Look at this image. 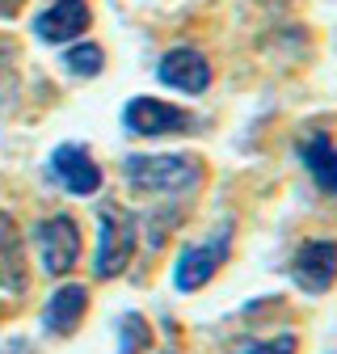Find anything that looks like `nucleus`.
I'll return each instance as SVG.
<instances>
[{
  "mask_svg": "<svg viewBox=\"0 0 337 354\" xmlns=\"http://www.w3.org/2000/svg\"><path fill=\"white\" fill-rule=\"evenodd\" d=\"M0 287L5 291H26V249L17 224L0 211Z\"/></svg>",
  "mask_w": 337,
  "mask_h": 354,
  "instance_id": "nucleus-11",
  "label": "nucleus"
},
{
  "mask_svg": "<svg viewBox=\"0 0 337 354\" xmlns=\"http://www.w3.org/2000/svg\"><path fill=\"white\" fill-rule=\"evenodd\" d=\"M122 173L139 194H186L202 182V160L190 152H160V156H126Z\"/></svg>",
  "mask_w": 337,
  "mask_h": 354,
  "instance_id": "nucleus-1",
  "label": "nucleus"
},
{
  "mask_svg": "<svg viewBox=\"0 0 337 354\" xmlns=\"http://www.w3.org/2000/svg\"><path fill=\"white\" fill-rule=\"evenodd\" d=\"M51 173H55V182H59L68 194H76V198L97 194V186H102L97 160L84 152L80 144H59V148L51 152Z\"/></svg>",
  "mask_w": 337,
  "mask_h": 354,
  "instance_id": "nucleus-6",
  "label": "nucleus"
},
{
  "mask_svg": "<svg viewBox=\"0 0 337 354\" xmlns=\"http://www.w3.org/2000/svg\"><path fill=\"white\" fill-rule=\"evenodd\" d=\"M118 333H122V346H118V354H139V350L152 342V329H148V321H144V317H135V313H126V317L118 321Z\"/></svg>",
  "mask_w": 337,
  "mask_h": 354,
  "instance_id": "nucleus-14",
  "label": "nucleus"
},
{
  "mask_svg": "<svg viewBox=\"0 0 337 354\" xmlns=\"http://www.w3.org/2000/svg\"><path fill=\"white\" fill-rule=\"evenodd\" d=\"M122 127L135 131V136H168V131H186L190 114L156 97H131L122 110Z\"/></svg>",
  "mask_w": 337,
  "mask_h": 354,
  "instance_id": "nucleus-7",
  "label": "nucleus"
},
{
  "mask_svg": "<svg viewBox=\"0 0 337 354\" xmlns=\"http://www.w3.org/2000/svg\"><path fill=\"white\" fill-rule=\"evenodd\" d=\"M13 9H17V0H0V13H5V17H9Z\"/></svg>",
  "mask_w": 337,
  "mask_h": 354,
  "instance_id": "nucleus-16",
  "label": "nucleus"
},
{
  "mask_svg": "<svg viewBox=\"0 0 337 354\" xmlns=\"http://www.w3.org/2000/svg\"><path fill=\"white\" fill-rule=\"evenodd\" d=\"M291 279L308 295H325L337 283V241H308L291 257Z\"/></svg>",
  "mask_w": 337,
  "mask_h": 354,
  "instance_id": "nucleus-5",
  "label": "nucleus"
},
{
  "mask_svg": "<svg viewBox=\"0 0 337 354\" xmlns=\"http://www.w3.org/2000/svg\"><path fill=\"white\" fill-rule=\"evenodd\" d=\"M135 257V215L122 211L118 203H102L97 207V257L93 270L102 279L122 274Z\"/></svg>",
  "mask_w": 337,
  "mask_h": 354,
  "instance_id": "nucleus-2",
  "label": "nucleus"
},
{
  "mask_svg": "<svg viewBox=\"0 0 337 354\" xmlns=\"http://www.w3.org/2000/svg\"><path fill=\"white\" fill-rule=\"evenodd\" d=\"M232 253V224H224L215 236H206L202 245H186L177 253V266H173V287L177 291H198L202 283L215 279V270L228 261Z\"/></svg>",
  "mask_w": 337,
  "mask_h": 354,
  "instance_id": "nucleus-3",
  "label": "nucleus"
},
{
  "mask_svg": "<svg viewBox=\"0 0 337 354\" xmlns=\"http://www.w3.org/2000/svg\"><path fill=\"white\" fill-rule=\"evenodd\" d=\"M34 245H38V257H42V270L47 274H68L76 257H80V228L76 219L68 215H51L34 228Z\"/></svg>",
  "mask_w": 337,
  "mask_h": 354,
  "instance_id": "nucleus-4",
  "label": "nucleus"
},
{
  "mask_svg": "<svg viewBox=\"0 0 337 354\" xmlns=\"http://www.w3.org/2000/svg\"><path fill=\"white\" fill-rule=\"evenodd\" d=\"M300 160L312 173L316 190L337 194V144H329V136H308L300 140Z\"/></svg>",
  "mask_w": 337,
  "mask_h": 354,
  "instance_id": "nucleus-12",
  "label": "nucleus"
},
{
  "mask_svg": "<svg viewBox=\"0 0 337 354\" xmlns=\"http://www.w3.org/2000/svg\"><path fill=\"white\" fill-rule=\"evenodd\" d=\"M89 30V5L84 0H51L47 9L34 17V34L42 42H68Z\"/></svg>",
  "mask_w": 337,
  "mask_h": 354,
  "instance_id": "nucleus-8",
  "label": "nucleus"
},
{
  "mask_svg": "<svg viewBox=\"0 0 337 354\" xmlns=\"http://www.w3.org/2000/svg\"><path fill=\"white\" fill-rule=\"evenodd\" d=\"M156 76L168 84V88H177V93H202V88L211 84V64L190 51V47H177V51H168L156 68Z\"/></svg>",
  "mask_w": 337,
  "mask_h": 354,
  "instance_id": "nucleus-9",
  "label": "nucleus"
},
{
  "mask_svg": "<svg viewBox=\"0 0 337 354\" xmlns=\"http://www.w3.org/2000/svg\"><path fill=\"white\" fill-rule=\"evenodd\" d=\"M236 354H295V337L278 333V337H266V342H244V346H236Z\"/></svg>",
  "mask_w": 337,
  "mask_h": 354,
  "instance_id": "nucleus-15",
  "label": "nucleus"
},
{
  "mask_svg": "<svg viewBox=\"0 0 337 354\" xmlns=\"http://www.w3.org/2000/svg\"><path fill=\"white\" fill-rule=\"evenodd\" d=\"M84 308H89V291H84V287H76V283L59 287L47 299V308H42V329L55 333V337L76 333V325L84 321Z\"/></svg>",
  "mask_w": 337,
  "mask_h": 354,
  "instance_id": "nucleus-10",
  "label": "nucleus"
},
{
  "mask_svg": "<svg viewBox=\"0 0 337 354\" xmlns=\"http://www.w3.org/2000/svg\"><path fill=\"white\" fill-rule=\"evenodd\" d=\"M102 64H106V55H102L97 42H76V47L64 55V68H68V72H76V76H97V72H102Z\"/></svg>",
  "mask_w": 337,
  "mask_h": 354,
  "instance_id": "nucleus-13",
  "label": "nucleus"
}]
</instances>
